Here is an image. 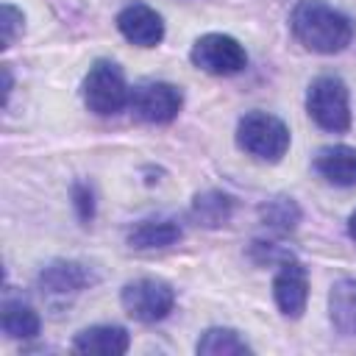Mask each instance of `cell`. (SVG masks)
<instances>
[{"instance_id": "9", "label": "cell", "mask_w": 356, "mask_h": 356, "mask_svg": "<svg viewBox=\"0 0 356 356\" xmlns=\"http://www.w3.org/2000/svg\"><path fill=\"white\" fill-rule=\"evenodd\" d=\"M92 284H97V273L75 259H56L50 261L42 273H39V286L47 295L56 298H67V295H78L83 289H89Z\"/></svg>"}, {"instance_id": "1", "label": "cell", "mask_w": 356, "mask_h": 356, "mask_svg": "<svg viewBox=\"0 0 356 356\" xmlns=\"http://www.w3.org/2000/svg\"><path fill=\"white\" fill-rule=\"evenodd\" d=\"M292 36L312 53L334 56L342 53L356 33V25L348 14L328 6L325 0H300L289 17Z\"/></svg>"}, {"instance_id": "13", "label": "cell", "mask_w": 356, "mask_h": 356, "mask_svg": "<svg viewBox=\"0 0 356 356\" xmlns=\"http://www.w3.org/2000/svg\"><path fill=\"white\" fill-rule=\"evenodd\" d=\"M184 236V228L170 220V217H150V220H139L131 231H128V245L136 250H161L175 245Z\"/></svg>"}, {"instance_id": "4", "label": "cell", "mask_w": 356, "mask_h": 356, "mask_svg": "<svg viewBox=\"0 0 356 356\" xmlns=\"http://www.w3.org/2000/svg\"><path fill=\"white\" fill-rule=\"evenodd\" d=\"M309 117L331 134H345L350 128V92L339 75H317L306 92Z\"/></svg>"}, {"instance_id": "15", "label": "cell", "mask_w": 356, "mask_h": 356, "mask_svg": "<svg viewBox=\"0 0 356 356\" xmlns=\"http://www.w3.org/2000/svg\"><path fill=\"white\" fill-rule=\"evenodd\" d=\"M0 325H3V334L11 339H33L42 328V320L36 309L22 298H6L0 312Z\"/></svg>"}, {"instance_id": "10", "label": "cell", "mask_w": 356, "mask_h": 356, "mask_svg": "<svg viewBox=\"0 0 356 356\" xmlns=\"http://www.w3.org/2000/svg\"><path fill=\"white\" fill-rule=\"evenodd\" d=\"M117 31L136 47H156L164 39V19L147 3H128L117 14Z\"/></svg>"}, {"instance_id": "6", "label": "cell", "mask_w": 356, "mask_h": 356, "mask_svg": "<svg viewBox=\"0 0 356 356\" xmlns=\"http://www.w3.org/2000/svg\"><path fill=\"white\" fill-rule=\"evenodd\" d=\"M189 58L197 70L209 75H236L248 67V53L245 47L228 36V33H203L195 39Z\"/></svg>"}, {"instance_id": "8", "label": "cell", "mask_w": 356, "mask_h": 356, "mask_svg": "<svg viewBox=\"0 0 356 356\" xmlns=\"http://www.w3.org/2000/svg\"><path fill=\"white\" fill-rule=\"evenodd\" d=\"M273 298H275V306L284 317L289 320H298L303 312H306V300H309V273L306 267L292 259V256H284L275 278H273Z\"/></svg>"}, {"instance_id": "12", "label": "cell", "mask_w": 356, "mask_h": 356, "mask_svg": "<svg viewBox=\"0 0 356 356\" xmlns=\"http://www.w3.org/2000/svg\"><path fill=\"white\" fill-rule=\"evenodd\" d=\"M314 170L334 186H356V147L325 145L314 156Z\"/></svg>"}, {"instance_id": "16", "label": "cell", "mask_w": 356, "mask_h": 356, "mask_svg": "<svg viewBox=\"0 0 356 356\" xmlns=\"http://www.w3.org/2000/svg\"><path fill=\"white\" fill-rule=\"evenodd\" d=\"M234 214V197L220 189H206L192 200V217L203 228H220Z\"/></svg>"}, {"instance_id": "21", "label": "cell", "mask_w": 356, "mask_h": 356, "mask_svg": "<svg viewBox=\"0 0 356 356\" xmlns=\"http://www.w3.org/2000/svg\"><path fill=\"white\" fill-rule=\"evenodd\" d=\"M348 234H350V239L356 242V209H353L350 217H348Z\"/></svg>"}, {"instance_id": "5", "label": "cell", "mask_w": 356, "mask_h": 356, "mask_svg": "<svg viewBox=\"0 0 356 356\" xmlns=\"http://www.w3.org/2000/svg\"><path fill=\"white\" fill-rule=\"evenodd\" d=\"M120 303L134 320L159 323L175 309V289L161 278H136L122 286Z\"/></svg>"}, {"instance_id": "17", "label": "cell", "mask_w": 356, "mask_h": 356, "mask_svg": "<svg viewBox=\"0 0 356 356\" xmlns=\"http://www.w3.org/2000/svg\"><path fill=\"white\" fill-rule=\"evenodd\" d=\"M259 217H261V222L267 228H275L281 234H289L300 222V206L295 203V197L275 195V197H270V200H264L259 206Z\"/></svg>"}, {"instance_id": "2", "label": "cell", "mask_w": 356, "mask_h": 356, "mask_svg": "<svg viewBox=\"0 0 356 356\" xmlns=\"http://www.w3.org/2000/svg\"><path fill=\"white\" fill-rule=\"evenodd\" d=\"M236 145L256 161H281L289 150V128L267 111H248L236 122Z\"/></svg>"}, {"instance_id": "20", "label": "cell", "mask_w": 356, "mask_h": 356, "mask_svg": "<svg viewBox=\"0 0 356 356\" xmlns=\"http://www.w3.org/2000/svg\"><path fill=\"white\" fill-rule=\"evenodd\" d=\"M72 203H75V211H78V220L81 222H92L95 217V195L86 184H75L72 186Z\"/></svg>"}, {"instance_id": "19", "label": "cell", "mask_w": 356, "mask_h": 356, "mask_svg": "<svg viewBox=\"0 0 356 356\" xmlns=\"http://www.w3.org/2000/svg\"><path fill=\"white\" fill-rule=\"evenodd\" d=\"M0 28H3V47H11L14 39L25 31V17H22V11H19L17 6L6 3L3 11H0Z\"/></svg>"}, {"instance_id": "11", "label": "cell", "mask_w": 356, "mask_h": 356, "mask_svg": "<svg viewBox=\"0 0 356 356\" xmlns=\"http://www.w3.org/2000/svg\"><path fill=\"white\" fill-rule=\"evenodd\" d=\"M72 348L78 353H100V356H122L131 348V334L122 325L103 323V325H89L75 334Z\"/></svg>"}, {"instance_id": "14", "label": "cell", "mask_w": 356, "mask_h": 356, "mask_svg": "<svg viewBox=\"0 0 356 356\" xmlns=\"http://www.w3.org/2000/svg\"><path fill=\"white\" fill-rule=\"evenodd\" d=\"M328 317L331 325L345 334L356 337V278H339L328 292Z\"/></svg>"}, {"instance_id": "18", "label": "cell", "mask_w": 356, "mask_h": 356, "mask_svg": "<svg viewBox=\"0 0 356 356\" xmlns=\"http://www.w3.org/2000/svg\"><path fill=\"white\" fill-rule=\"evenodd\" d=\"M197 353L206 356H234V353H250V345L239 337V331L234 328H206L195 345Z\"/></svg>"}, {"instance_id": "7", "label": "cell", "mask_w": 356, "mask_h": 356, "mask_svg": "<svg viewBox=\"0 0 356 356\" xmlns=\"http://www.w3.org/2000/svg\"><path fill=\"white\" fill-rule=\"evenodd\" d=\"M131 111L136 120L150 125H167L184 106V92L167 81H142L131 89Z\"/></svg>"}, {"instance_id": "3", "label": "cell", "mask_w": 356, "mask_h": 356, "mask_svg": "<svg viewBox=\"0 0 356 356\" xmlns=\"http://www.w3.org/2000/svg\"><path fill=\"white\" fill-rule=\"evenodd\" d=\"M83 103L97 117H111L131 103V86L125 72L111 58H97L83 78Z\"/></svg>"}]
</instances>
